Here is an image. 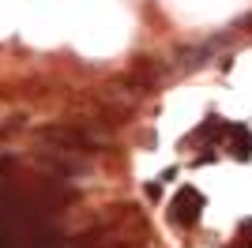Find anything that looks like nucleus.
<instances>
[{
	"label": "nucleus",
	"instance_id": "obj_1",
	"mask_svg": "<svg viewBox=\"0 0 252 248\" xmlns=\"http://www.w3.org/2000/svg\"><path fill=\"white\" fill-rule=\"evenodd\" d=\"M200 211H203V192L192 188V185H185L177 196H173V203H169V218H173L177 226H196V222H200Z\"/></svg>",
	"mask_w": 252,
	"mask_h": 248
},
{
	"label": "nucleus",
	"instance_id": "obj_2",
	"mask_svg": "<svg viewBox=\"0 0 252 248\" xmlns=\"http://www.w3.org/2000/svg\"><path fill=\"white\" fill-rule=\"evenodd\" d=\"M226 135H230V155L237 158V162H249L252 158V132L245 124H230Z\"/></svg>",
	"mask_w": 252,
	"mask_h": 248
},
{
	"label": "nucleus",
	"instance_id": "obj_3",
	"mask_svg": "<svg viewBox=\"0 0 252 248\" xmlns=\"http://www.w3.org/2000/svg\"><path fill=\"white\" fill-rule=\"evenodd\" d=\"M237 248H252V222L241 226V245H237Z\"/></svg>",
	"mask_w": 252,
	"mask_h": 248
}]
</instances>
